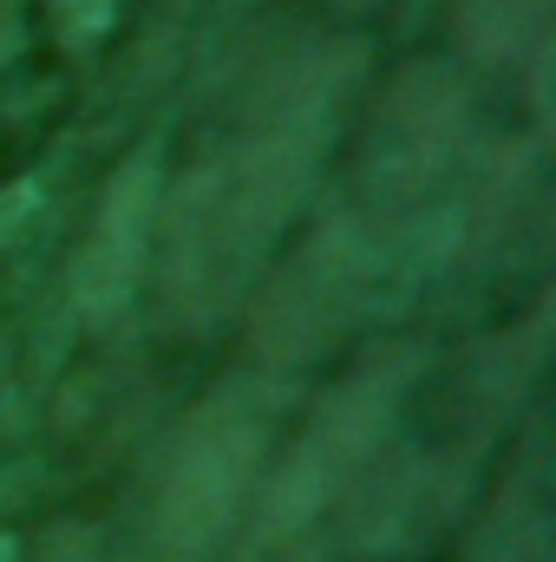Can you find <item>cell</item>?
Wrapping results in <instances>:
<instances>
[{
	"instance_id": "obj_1",
	"label": "cell",
	"mask_w": 556,
	"mask_h": 562,
	"mask_svg": "<svg viewBox=\"0 0 556 562\" xmlns=\"http://www.w3.org/2000/svg\"><path fill=\"white\" fill-rule=\"evenodd\" d=\"M327 112L334 72H301L243 138L210 150L170 190L151 236L164 243V301L177 321L203 327L243 301L308 190V170L327 144Z\"/></svg>"
},
{
	"instance_id": "obj_2",
	"label": "cell",
	"mask_w": 556,
	"mask_h": 562,
	"mask_svg": "<svg viewBox=\"0 0 556 562\" xmlns=\"http://www.w3.org/2000/svg\"><path fill=\"white\" fill-rule=\"evenodd\" d=\"M413 380V353H374L360 360L301 425L276 471L256 484L236 562H327L347 517L374 497V458L393 431L400 393Z\"/></svg>"
},
{
	"instance_id": "obj_3",
	"label": "cell",
	"mask_w": 556,
	"mask_h": 562,
	"mask_svg": "<svg viewBox=\"0 0 556 562\" xmlns=\"http://www.w3.org/2000/svg\"><path fill=\"white\" fill-rule=\"evenodd\" d=\"M269 425H276V400L256 386H230L197 406L157 484L164 562H223L236 550V530L269 451Z\"/></svg>"
},
{
	"instance_id": "obj_4",
	"label": "cell",
	"mask_w": 556,
	"mask_h": 562,
	"mask_svg": "<svg viewBox=\"0 0 556 562\" xmlns=\"http://www.w3.org/2000/svg\"><path fill=\"white\" fill-rule=\"evenodd\" d=\"M367 288H374V256H367V236L354 223H327L314 229L294 262L281 269L263 301H256V347L263 360L276 367H301L314 353H327L367 307Z\"/></svg>"
},
{
	"instance_id": "obj_5",
	"label": "cell",
	"mask_w": 556,
	"mask_h": 562,
	"mask_svg": "<svg viewBox=\"0 0 556 562\" xmlns=\"http://www.w3.org/2000/svg\"><path fill=\"white\" fill-rule=\"evenodd\" d=\"M151 223H157V170L151 157H125L99 196V216L73 256V307L86 321H112L132 307L151 256Z\"/></svg>"
},
{
	"instance_id": "obj_6",
	"label": "cell",
	"mask_w": 556,
	"mask_h": 562,
	"mask_svg": "<svg viewBox=\"0 0 556 562\" xmlns=\"http://www.w3.org/2000/svg\"><path fill=\"white\" fill-rule=\"evenodd\" d=\"M458 138V99L438 86V79H407V92L387 99V119L374 132V157H367V177L387 190V196H413L432 183L445 144Z\"/></svg>"
},
{
	"instance_id": "obj_7",
	"label": "cell",
	"mask_w": 556,
	"mask_h": 562,
	"mask_svg": "<svg viewBox=\"0 0 556 562\" xmlns=\"http://www.w3.org/2000/svg\"><path fill=\"white\" fill-rule=\"evenodd\" d=\"M458 13H465V40L478 53L511 59V53H524V46L544 40L551 0H458Z\"/></svg>"
},
{
	"instance_id": "obj_8",
	"label": "cell",
	"mask_w": 556,
	"mask_h": 562,
	"mask_svg": "<svg viewBox=\"0 0 556 562\" xmlns=\"http://www.w3.org/2000/svg\"><path fill=\"white\" fill-rule=\"evenodd\" d=\"M0 562H13V543H7V537H0Z\"/></svg>"
}]
</instances>
